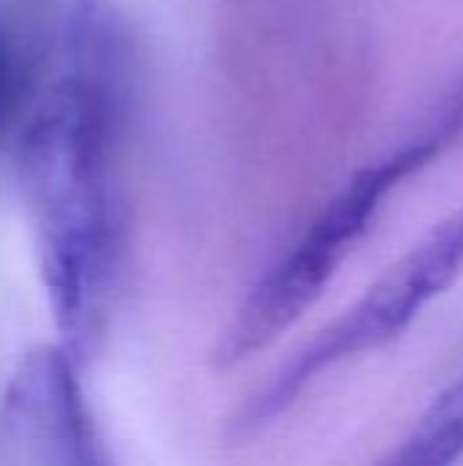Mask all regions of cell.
<instances>
[{
	"label": "cell",
	"instance_id": "1",
	"mask_svg": "<svg viewBox=\"0 0 463 466\" xmlns=\"http://www.w3.org/2000/svg\"><path fill=\"white\" fill-rule=\"evenodd\" d=\"M16 183L52 322L82 363L101 339L115 265L106 115L85 79H60L33 104Z\"/></svg>",
	"mask_w": 463,
	"mask_h": 466
},
{
	"label": "cell",
	"instance_id": "2",
	"mask_svg": "<svg viewBox=\"0 0 463 466\" xmlns=\"http://www.w3.org/2000/svg\"><path fill=\"white\" fill-rule=\"evenodd\" d=\"M442 137H428L398 153L355 172L344 188L322 208L303 238L254 284L235 311L216 358L221 366H237L276 344L322 298L347 254L366 235L388 194L423 167Z\"/></svg>",
	"mask_w": 463,
	"mask_h": 466
},
{
	"label": "cell",
	"instance_id": "3",
	"mask_svg": "<svg viewBox=\"0 0 463 466\" xmlns=\"http://www.w3.org/2000/svg\"><path fill=\"white\" fill-rule=\"evenodd\" d=\"M463 273V213L401 257L344 317L306 344L232 423L248 440L267 429L330 366L401 336L412 319Z\"/></svg>",
	"mask_w": 463,
	"mask_h": 466
},
{
	"label": "cell",
	"instance_id": "4",
	"mask_svg": "<svg viewBox=\"0 0 463 466\" xmlns=\"http://www.w3.org/2000/svg\"><path fill=\"white\" fill-rule=\"evenodd\" d=\"M76 369L79 363L60 341L38 344L19 358L0 401V464L104 461Z\"/></svg>",
	"mask_w": 463,
	"mask_h": 466
},
{
	"label": "cell",
	"instance_id": "5",
	"mask_svg": "<svg viewBox=\"0 0 463 466\" xmlns=\"http://www.w3.org/2000/svg\"><path fill=\"white\" fill-rule=\"evenodd\" d=\"M463 456V377L418 420L390 459L398 466H442Z\"/></svg>",
	"mask_w": 463,
	"mask_h": 466
},
{
	"label": "cell",
	"instance_id": "6",
	"mask_svg": "<svg viewBox=\"0 0 463 466\" xmlns=\"http://www.w3.org/2000/svg\"><path fill=\"white\" fill-rule=\"evenodd\" d=\"M35 96V46L25 27L0 11V139L19 131Z\"/></svg>",
	"mask_w": 463,
	"mask_h": 466
}]
</instances>
